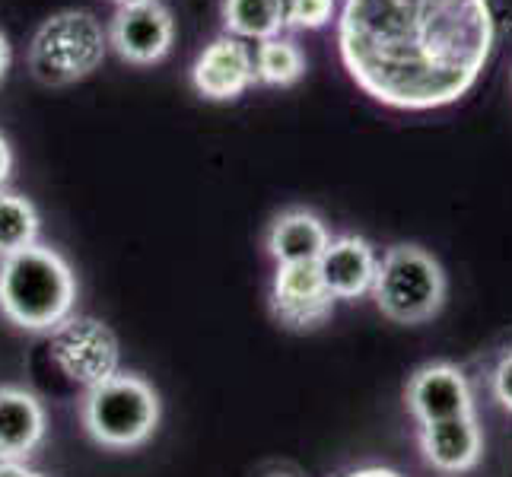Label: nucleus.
<instances>
[{
    "label": "nucleus",
    "mask_w": 512,
    "mask_h": 477,
    "mask_svg": "<svg viewBox=\"0 0 512 477\" xmlns=\"http://www.w3.org/2000/svg\"><path fill=\"white\" fill-rule=\"evenodd\" d=\"M497 45L490 0H344L338 51L347 77L395 112L465 99Z\"/></svg>",
    "instance_id": "f257e3e1"
},
{
    "label": "nucleus",
    "mask_w": 512,
    "mask_h": 477,
    "mask_svg": "<svg viewBox=\"0 0 512 477\" xmlns=\"http://www.w3.org/2000/svg\"><path fill=\"white\" fill-rule=\"evenodd\" d=\"M77 306V277L61 252L35 242L0 258V315L23 331L58 328Z\"/></svg>",
    "instance_id": "f03ea898"
},
{
    "label": "nucleus",
    "mask_w": 512,
    "mask_h": 477,
    "mask_svg": "<svg viewBox=\"0 0 512 477\" xmlns=\"http://www.w3.org/2000/svg\"><path fill=\"white\" fill-rule=\"evenodd\" d=\"M109 35L90 10H61L35 29L29 42V74L42 86H70L96 74Z\"/></svg>",
    "instance_id": "7ed1b4c3"
},
{
    "label": "nucleus",
    "mask_w": 512,
    "mask_h": 477,
    "mask_svg": "<svg viewBox=\"0 0 512 477\" xmlns=\"http://www.w3.org/2000/svg\"><path fill=\"white\" fill-rule=\"evenodd\" d=\"M163 404L156 388L134 373H118L83 398V427L105 449H137L156 433Z\"/></svg>",
    "instance_id": "20e7f679"
},
{
    "label": "nucleus",
    "mask_w": 512,
    "mask_h": 477,
    "mask_svg": "<svg viewBox=\"0 0 512 477\" xmlns=\"http://www.w3.org/2000/svg\"><path fill=\"white\" fill-rule=\"evenodd\" d=\"M385 318L398 325H423L446 303V271L420 245H392L379 258L373 293Z\"/></svg>",
    "instance_id": "39448f33"
},
{
    "label": "nucleus",
    "mask_w": 512,
    "mask_h": 477,
    "mask_svg": "<svg viewBox=\"0 0 512 477\" xmlns=\"http://www.w3.org/2000/svg\"><path fill=\"white\" fill-rule=\"evenodd\" d=\"M48 357L74 385L86 392L121 373L118 334L93 315H67L48 331Z\"/></svg>",
    "instance_id": "423d86ee"
},
{
    "label": "nucleus",
    "mask_w": 512,
    "mask_h": 477,
    "mask_svg": "<svg viewBox=\"0 0 512 477\" xmlns=\"http://www.w3.org/2000/svg\"><path fill=\"white\" fill-rule=\"evenodd\" d=\"M175 42V20L172 10L160 0H144V4L118 7L109 26V45L121 61L134 67H150L169 58Z\"/></svg>",
    "instance_id": "0eeeda50"
},
{
    "label": "nucleus",
    "mask_w": 512,
    "mask_h": 477,
    "mask_svg": "<svg viewBox=\"0 0 512 477\" xmlns=\"http://www.w3.org/2000/svg\"><path fill=\"white\" fill-rule=\"evenodd\" d=\"M271 312L290 331L322 328L334 312V296L325 287L319 264H277Z\"/></svg>",
    "instance_id": "6e6552de"
},
{
    "label": "nucleus",
    "mask_w": 512,
    "mask_h": 477,
    "mask_svg": "<svg viewBox=\"0 0 512 477\" xmlns=\"http://www.w3.org/2000/svg\"><path fill=\"white\" fill-rule=\"evenodd\" d=\"M408 411L420 423H436L449 417H468L474 414V392L471 382L458 366L452 363H427L420 366L408 382Z\"/></svg>",
    "instance_id": "1a4fd4ad"
},
{
    "label": "nucleus",
    "mask_w": 512,
    "mask_h": 477,
    "mask_svg": "<svg viewBox=\"0 0 512 477\" xmlns=\"http://www.w3.org/2000/svg\"><path fill=\"white\" fill-rule=\"evenodd\" d=\"M191 83L210 102H233L255 83V61L245 42L217 35L191 64Z\"/></svg>",
    "instance_id": "9d476101"
},
{
    "label": "nucleus",
    "mask_w": 512,
    "mask_h": 477,
    "mask_svg": "<svg viewBox=\"0 0 512 477\" xmlns=\"http://www.w3.org/2000/svg\"><path fill=\"white\" fill-rule=\"evenodd\" d=\"M420 452L427 465L443 474H465L478 468L484 455V433L474 414L449 417L420 427Z\"/></svg>",
    "instance_id": "9b49d317"
},
{
    "label": "nucleus",
    "mask_w": 512,
    "mask_h": 477,
    "mask_svg": "<svg viewBox=\"0 0 512 477\" xmlns=\"http://www.w3.org/2000/svg\"><path fill=\"white\" fill-rule=\"evenodd\" d=\"M319 274L334 299H363L373 293L379 255L363 236H338L322 252Z\"/></svg>",
    "instance_id": "f8f14e48"
},
{
    "label": "nucleus",
    "mask_w": 512,
    "mask_h": 477,
    "mask_svg": "<svg viewBox=\"0 0 512 477\" xmlns=\"http://www.w3.org/2000/svg\"><path fill=\"white\" fill-rule=\"evenodd\" d=\"M48 417L42 401L26 388L0 385V458L26 462L45 443Z\"/></svg>",
    "instance_id": "ddd939ff"
},
{
    "label": "nucleus",
    "mask_w": 512,
    "mask_h": 477,
    "mask_svg": "<svg viewBox=\"0 0 512 477\" xmlns=\"http://www.w3.org/2000/svg\"><path fill=\"white\" fill-rule=\"evenodd\" d=\"M331 233L325 220L306 207H293L284 210L268 229V255L277 264H315L328 249Z\"/></svg>",
    "instance_id": "4468645a"
},
{
    "label": "nucleus",
    "mask_w": 512,
    "mask_h": 477,
    "mask_svg": "<svg viewBox=\"0 0 512 477\" xmlns=\"http://www.w3.org/2000/svg\"><path fill=\"white\" fill-rule=\"evenodd\" d=\"M223 29L239 42H268L284 32V0H223Z\"/></svg>",
    "instance_id": "2eb2a0df"
},
{
    "label": "nucleus",
    "mask_w": 512,
    "mask_h": 477,
    "mask_svg": "<svg viewBox=\"0 0 512 477\" xmlns=\"http://www.w3.org/2000/svg\"><path fill=\"white\" fill-rule=\"evenodd\" d=\"M39 229L42 220L35 204L23 194L0 188V258H10L35 245L39 242Z\"/></svg>",
    "instance_id": "dca6fc26"
},
{
    "label": "nucleus",
    "mask_w": 512,
    "mask_h": 477,
    "mask_svg": "<svg viewBox=\"0 0 512 477\" xmlns=\"http://www.w3.org/2000/svg\"><path fill=\"white\" fill-rule=\"evenodd\" d=\"M252 61H255V83H264V86H296L306 74L303 48L293 39H284V35L258 42Z\"/></svg>",
    "instance_id": "f3484780"
},
{
    "label": "nucleus",
    "mask_w": 512,
    "mask_h": 477,
    "mask_svg": "<svg viewBox=\"0 0 512 477\" xmlns=\"http://www.w3.org/2000/svg\"><path fill=\"white\" fill-rule=\"evenodd\" d=\"M338 0H284V26L296 32L325 29L334 20Z\"/></svg>",
    "instance_id": "a211bd4d"
},
{
    "label": "nucleus",
    "mask_w": 512,
    "mask_h": 477,
    "mask_svg": "<svg viewBox=\"0 0 512 477\" xmlns=\"http://www.w3.org/2000/svg\"><path fill=\"white\" fill-rule=\"evenodd\" d=\"M490 388H493V398L500 401V408H506L512 414V350L503 353L500 363L493 366Z\"/></svg>",
    "instance_id": "6ab92c4d"
},
{
    "label": "nucleus",
    "mask_w": 512,
    "mask_h": 477,
    "mask_svg": "<svg viewBox=\"0 0 512 477\" xmlns=\"http://www.w3.org/2000/svg\"><path fill=\"white\" fill-rule=\"evenodd\" d=\"M10 172H13V150H10V140L0 134V188L10 182Z\"/></svg>",
    "instance_id": "aec40b11"
},
{
    "label": "nucleus",
    "mask_w": 512,
    "mask_h": 477,
    "mask_svg": "<svg viewBox=\"0 0 512 477\" xmlns=\"http://www.w3.org/2000/svg\"><path fill=\"white\" fill-rule=\"evenodd\" d=\"M0 477H35V471L26 462H4L0 458Z\"/></svg>",
    "instance_id": "412c9836"
},
{
    "label": "nucleus",
    "mask_w": 512,
    "mask_h": 477,
    "mask_svg": "<svg viewBox=\"0 0 512 477\" xmlns=\"http://www.w3.org/2000/svg\"><path fill=\"white\" fill-rule=\"evenodd\" d=\"M7 70H10V42H7V35L0 32V83H4Z\"/></svg>",
    "instance_id": "4be33fe9"
},
{
    "label": "nucleus",
    "mask_w": 512,
    "mask_h": 477,
    "mask_svg": "<svg viewBox=\"0 0 512 477\" xmlns=\"http://www.w3.org/2000/svg\"><path fill=\"white\" fill-rule=\"evenodd\" d=\"M344 477H401V474L392 468H360V471H350Z\"/></svg>",
    "instance_id": "5701e85b"
},
{
    "label": "nucleus",
    "mask_w": 512,
    "mask_h": 477,
    "mask_svg": "<svg viewBox=\"0 0 512 477\" xmlns=\"http://www.w3.org/2000/svg\"><path fill=\"white\" fill-rule=\"evenodd\" d=\"M112 4H118V7H131V4H144V0H112Z\"/></svg>",
    "instance_id": "b1692460"
},
{
    "label": "nucleus",
    "mask_w": 512,
    "mask_h": 477,
    "mask_svg": "<svg viewBox=\"0 0 512 477\" xmlns=\"http://www.w3.org/2000/svg\"><path fill=\"white\" fill-rule=\"evenodd\" d=\"M268 477H290V474H268Z\"/></svg>",
    "instance_id": "393cba45"
},
{
    "label": "nucleus",
    "mask_w": 512,
    "mask_h": 477,
    "mask_svg": "<svg viewBox=\"0 0 512 477\" xmlns=\"http://www.w3.org/2000/svg\"><path fill=\"white\" fill-rule=\"evenodd\" d=\"M35 477H45V474H39V471H35Z\"/></svg>",
    "instance_id": "a878e982"
}]
</instances>
